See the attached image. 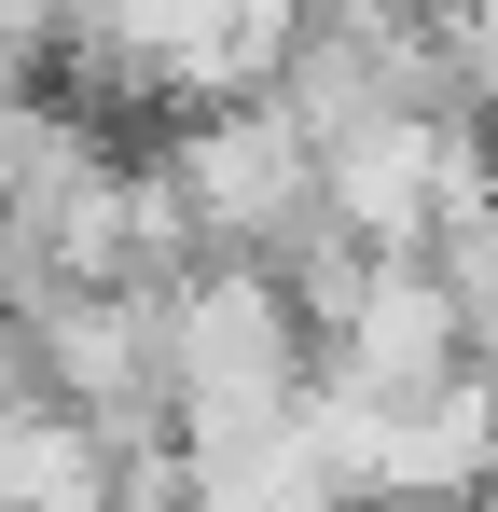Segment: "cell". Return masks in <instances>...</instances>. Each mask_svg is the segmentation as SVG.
Here are the masks:
<instances>
[{
    "label": "cell",
    "mask_w": 498,
    "mask_h": 512,
    "mask_svg": "<svg viewBox=\"0 0 498 512\" xmlns=\"http://www.w3.org/2000/svg\"><path fill=\"white\" fill-rule=\"evenodd\" d=\"M153 374H166V443L180 457H236V443H277L305 416L319 333H305L277 263L194 250L180 277H153Z\"/></svg>",
    "instance_id": "cell-1"
},
{
    "label": "cell",
    "mask_w": 498,
    "mask_h": 512,
    "mask_svg": "<svg viewBox=\"0 0 498 512\" xmlns=\"http://www.w3.org/2000/svg\"><path fill=\"white\" fill-rule=\"evenodd\" d=\"M153 153H166V180H180V208H194V250L277 263L305 222H319V153H305V125H291L263 84L194 97L180 139H153Z\"/></svg>",
    "instance_id": "cell-2"
},
{
    "label": "cell",
    "mask_w": 498,
    "mask_h": 512,
    "mask_svg": "<svg viewBox=\"0 0 498 512\" xmlns=\"http://www.w3.org/2000/svg\"><path fill=\"white\" fill-rule=\"evenodd\" d=\"M457 374V277L429 250H360L346 305L319 319V388L332 402H402Z\"/></svg>",
    "instance_id": "cell-3"
},
{
    "label": "cell",
    "mask_w": 498,
    "mask_h": 512,
    "mask_svg": "<svg viewBox=\"0 0 498 512\" xmlns=\"http://www.w3.org/2000/svg\"><path fill=\"white\" fill-rule=\"evenodd\" d=\"M457 512H498V457H485V485H471V499H457Z\"/></svg>",
    "instance_id": "cell-4"
}]
</instances>
